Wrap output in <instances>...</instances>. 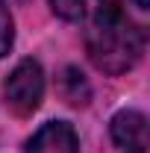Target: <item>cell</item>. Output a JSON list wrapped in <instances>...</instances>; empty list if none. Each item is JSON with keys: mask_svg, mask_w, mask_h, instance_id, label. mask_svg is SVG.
<instances>
[{"mask_svg": "<svg viewBox=\"0 0 150 153\" xmlns=\"http://www.w3.org/2000/svg\"><path fill=\"white\" fill-rule=\"evenodd\" d=\"M85 50L97 71L103 74H124L141 59L144 36L141 30L124 18L121 0H97L91 27L85 33Z\"/></svg>", "mask_w": 150, "mask_h": 153, "instance_id": "cell-1", "label": "cell"}, {"mask_svg": "<svg viewBox=\"0 0 150 153\" xmlns=\"http://www.w3.org/2000/svg\"><path fill=\"white\" fill-rule=\"evenodd\" d=\"M3 97H6V106L18 118L33 115L41 106V97H44V71L36 59H21L15 65V71L6 76L3 82Z\"/></svg>", "mask_w": 150, "mask_h": 153, "instance_id": "cell-2", "label": "cell"}, {"mask_svg": "<svg viewBox=\"0 0 150 153\" xmlns=\"http://www.w3.org/2000/svg\"><path fill=\"white\" fill-rule=\"evenodd\" d=\"M109 130H112V141L124 153H147L150 130H147V118L138 109H121L112 118Z\"/></svg>", "mask_w": 150, "mask_h": 153, "instance_id": "cell-3", "label": "cell"}, {"mask_svg": "<svg viewBox=\"0 0 150 153\" xmlns=\"http://www.w3.org/2000/svg\"><path fill=\"white\" fill-rule=\"evenodd\" d=\"M27 153H79V138L68 121H47L27 141Z\"/></svg>", "mask_w": 150, "mask_h": 153, "instance_id": "cell-4", "label": "cell"}, {"mask_svg": "<svg viewBox=\"0 0 150 153\" xmlns=\"http://www.w3.org/2000/svg\"><path fill=\"white\" fill-rule=\"evenodd\" d=\"M56 88H59V97L68 106H88V100H91V85H88V79L82 76L79 68H65L59 74Z\"/></svg>", "mask_w": 150, "mask_h": 153, "instance_id": "cell-5", "label": "cell"}, {"mask_svg": "<svg viewBox=\"0 0 150 153\" xmlns=\"http://www.w3.org/2000/svg\"><path fill=\"white\" fill-rule=\"evenodd\" d=\"M50 9L62 21H79L85 15V0H50Z\"/></svg>", "mask_w": 150, "mask_h": 153, "instance_id": "cell-6", "label": "cell"}, {"mask_svg": "<svg viewBox=\"0 0 150 153\" xmlns=\"http://www.w3.org/2000/svg\"><path fill=\"white\" fill-rule=\"evenodd\" d=\"M12 38H15V24H12V15H9L6 0H0V56L9 53Z\"/></svg>", "mask_w": 150, "mask_h": 153, "instance_id": "cell-7", "label": "cell"}, {"mask_svg": "<svg viewBox=\"0 0 150 153\" xmlns=\"http://www.w3.org/2000/svg\"><path fill=\"white\" fill-rule=\"evenodd\" d=\"M135 6L138 9H150V0H135Z\"/></svg>", "mask_w": 150, "mask_h": 153, "instance_id": "cell-8", "label": "cell"}]
</instances>
